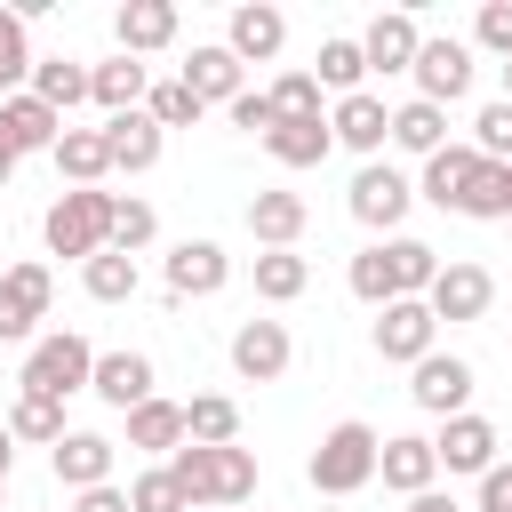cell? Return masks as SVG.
<instances>
[{"label": "cell", "instance_id": "obj_1", "mask_svg": "<svg viewBox=\"0 0 512 512\" xmlns=\"http://www.w3.org/2000/svg\"><path fill=\"white\" fill-rule=\"evenodd\" d=\"M168 480L184 488V504L192 512H240L248 496H256V456L232 440V448H176L168 456Z\"/></svg>", "mask_w": 512, "mask_h": 512}, {"label": "cell", "instance_id": "obj_2", "mask_svg": "<svg viewBox=\"0 0 512 512\" xmlns=\"http://www.w3.org/2000/svg\"><path fill=\"white\" fill-rule=\"evenodd\" d=\"M432 272H440V256H432L424 240H400V232H392V240H376V248L352 256V296L384 312V304H400V296H424Z\"/></svg>", "mask_w": 512, "mask_h": 512}, {"label": "cell", "instance_id": "obj_3", "mask_svg": "<svg viewBox=\"0 0 512 512\" xmlns=\"http://www.w3.org/2000/svg\"><path fill=\"white\" fill-rule=\"evenodd\" d=\"M88 376H96V344L88 336H72V328H56V336H40L32 352H24V376H16V392H32V400H72V392H88Z\"/></svg>", "mask_w": 512, "mask_h": 512}, {"label": "cell", "instance_id": "obj_4", "mask_svg": "<svg viewBox=\"0 0 512 512\" xmlns=\"http://www.w3.org/2000/svg\"><path fill=\"white\" fill-rule=\"evenodd\" d=\"M376 448H384V440H376L360 416H344L336 432H320V448H312V464H304V472H312V488H320V496H360V488L376 480Z\"/></svg>", "mask_w": 512, "mask_h": 512}, {"label": "cell", "instance_id": "obj_5", "mask_svg": "<svg viewBox=\"0 0 512 512\" xmlns=\"http://www.w3.org/2000/svg\"><path fill=\"white\" fill-rule=\"evenodd\" d=\"M40 232H48L56 256H80V264L104 256V240H112V192H96V184H88V192H64Z\"/></svg>", "mask_w": 512, "mask_h": 512}, {"label": "cell", "instance_id": "obj_6", "mask_svg": "<svg viewBox=\"0 0 512 512\" xmlns=\"http://www.w3.org/2000/svg\"><path fill=\"white\" fill-rule=\"evenodd\" d=\"M408 400L424 408V416H464L472 408V360H456V352H424L416 360V384H408Z\"/></svg>", "mask_w": 512, "mask_h": 512}, {"label": "cell", "instance_id": "obj_7", "mask_svg": "<svg viewBox=\"0 0 512 512\" xmlns=\"http://www.w3.org/2000/svg\"><path fill=\"white\" fill-rule=\"evenodd\" d=\"M48 296H56L48 264H16V272H0V344H24V336L48 320Z\"/></svg>", "mask_w": 512, "mask_h": 512}, {"label": "cell", "instance_id": "obj_8", "mask_svg": "<svg viewBox=\"0 0 512 512\" xmlns=\"http://www.w3.org/2000/svg\"><path fill=\"white\" fill-rule=\"evenodd\" d=\"M344 200H352V216H360L368 232H392V224L408 216V200H416V184H408L400 168H384V160H368V168L352 176V192H344Z\"/></svg>", "mask_w": 512, "mask_h": 512}, {"label": "cell", "instance_id": "obj_9", "mask_svg": "<svg viewBox=\"0 0 512 512\" xmlns=\"http://www.w3.org/2000/svg\"><path fill=\"white\" fill-rule=\"evenodd\" d=\"M424 304H432V320H480L488 304H496V280H488V264H440L432 272V288H424Z\"/></svg>", "mask_w": 512, "mask_h": 512}, {"label": "cell", "instance_id": "obj_10", "mask_svg": "<svg viewBox=\"0 0 512 512\" xmlns=\"http://www.w3.org/2000/svg\"><path fill=\"white\" fill-rule=\"evenodd\" d=\"M432 336H440V320H432V304L424 296H400V304H384L376 312V360H424L432 352Z\"/></svg>", "mask_w": 512, "mask_h": 512}, {"label": "cell", "instance_id": "obj_11", "mask_svg": "<svg viewBox=\"0 0 512 512\" xmlns=\"http://www.w3.org/2000/svg\"><path fill=\"white\" fill-rule=\"evenodd\" d=\"M408 72H416V96L448 112V104H456V96L472 88V48H464V40H424Z\"/></svg>", "mask_w": 512, "mask_h": 512}, {"label": "cell", "instance_id": "obj_12", "mask_svg": "<svg viewBox=\"0 0 512 512\" xmlns=\"http://www.w3.org/2000/svg\"><path fill=\"white\" fill-rule=\"evenodd\" d=\"M56 136H64V112H48L32 88H16V96H0V144L24 160V152H56Z\"/></svg>", "mask_w": 512, "mask_h": 512}, {"label": "cell", "instance_id": "obj_13", "mask_svg": "<svg viewBox=\"0 0 512 512\" xmlns=\"http://www.w3.org/2000/svg\"><path fill=\"white\" fill-rule=\"evenodd\" d=\"M288 328L280 320H240L232 328V368L248 376V384H272V376H288Z\"/></svg>", "mask_w": 512, "mask_h": 512}, {"label": "cell", "instance_id": "obj_14", "mask_svg": "<svg viewBox=\"0 0 512 512\" xmlns=\"http://www.w3.org/2000/svg\"><path fill=\"white\" fill-rule=\"evenodd\" d=\"M432 456H440V472H488L496 464V424L488 416H440V440H432Z\"/></svg>", "mask_w": 512, "mask_h": 512}, {"label": "cell", "instance_id": "obj_15", "mask_svg": "<svg viewBox=\"0 0 512 512\" xmlns=\"http://www.w3.org/2000/svg\"><path fill=\"white\" fill-rule=\"evenodd\" d=\"M240 72H248V64H240L224 40H208V48H192V56H184V72H176V80H184V88L200 96V112H208V104H232V96L248 88Z\"/></svg>", "mask_w": 512, "mask_h": 512}, {"label": "cell", "instance_id": "obj_16", "mask_svg": "<svg viewBox=\"0 0 512 512\" xmlns=\"http://www.w3.org/2000/svg\"><path fill=\"white\" fill-rule=\"evenodd\" d=\"M328 136H336L344 152H368V160H376V152H384V136H392V112H384V96H368V88H360V96H336V112H328Z\"/></svg>", "mask_w": 512, "mask_h": 512}, {"label": "cell", "instance_id": "obj_17", "mask_svg": "<svg viewBox=\"0 0 512 512\" xmlns=\"http://www.w3.org/2000/svg\"><path fill=\"white\" fill-rule=\"evenodd\" d=\"M232 280V256L216 240H176L168 248V296H216Z\"/></svg>", "mask_w": 512, "mask_h": 512}, {"label": "cell", "instance_id": "obj_18", "mask_svg": "<svg viewBox=\"0 0 512 512\" xmlns=\"http://www.w3.org/2000/svg\"><path fill=\"white\" fill-rule=\"evenodd\" d=\"M88 392L104 400V408H144L152 400V360L144 352H96V376H88Z\"/></svg>", "mask_w": 512, "mask_h": 512}, {"label": "cell", "instance_id": "obj_19", "mask_svg": "<svg viewBox=\"0 0 512 512\" xmlns=\"http://www.w3.org/2000/svg\"><path fill=\"white\" fill-rule=\"evenodd\" d=\"M112 456H120V448H112L104 432H64V440L48 448V464H56V480H64L72 496H80V488H104V480H112Z\"/></svg>", "mask_w": 512, "mask_h": 512}, {"label": "cell", "instance_id": "obj_20", "mask_svg": "<svg viewBox=\"0 0 512 512\" xmlns=\"http://www.w3.org/2000/svg\"><path fill=\"white\" fill-rule=\"evenodd\" d=\"M280 40H288V16H280V8H264V0L232 8V24H224V48H232L240 64H272V56H280Z\"/></svg>", "mask_w": 512, "mask_h": 512}, {"label": "cell", "instance_id": "obj_21", "mask_svg": "<svg viewBox=\"0 0 512 512\" xmlns=\"http://www.w3.org/2000/svg\"><path fill=\"white\" fill-rule=\"evenodd\" d=\"M376 480H384V488H400V496H424V488L440 480V456H432V440H416V432L384 440V448H376Z\"/></svg>", "mask_w": 512, "mask_h": 512}, {"label": "cell", "instance_id": "obj_22", "mask_svg": "<svg viewBox=\"0 0 512 512\" xmlns=\"http://www.w3.org/2000/svg\"><path fill=\"white\" fill-rule=\"evenodd\" d=\"M416 48H424V32H416V16H408V8H392V16H376V24L360 32L368 72H408V64H416Z\"/></svg>", "mask_w": 512, "mask_h": 512}, {"label": "cell", "instance_id": "obj_23", "mask_svg": "<svg viewBox=\"0 0 512 512\" xmlns=\"http://www.w3.org/2000/svg\"><path fill=\"white\" fill-rule=\"evenodd\" d=\"M88 96L120 120V112H144V96H152V64H136V56H112V64H96L88 72Z\"/></svg>", "mask_w": 512, "mask_h": 512}, {"label": "cell", "instance_id": "obj_24", "mask_svg": "<svg viewBox=\"0 0 512 512\" xmlns=\"http://www.w3.org/2000/svg\"><path fill=\"white\" fill-rule=\"evenodd\" d=\"M112 32H120V56H152V48L176 40V8H168V0H128V8L112 16Z\"/></svg>", "mask_w": 512, "mask_h": 512}, {"label": "cell", "instance_id": "obj_25", "mask_svg": "<svg viewBox=\"0 0 512 512\" xmlns=\"http://www.w3.org/2000/svg\"><path fill=\"white\" fill-rule=\"evenodd\" d=\"M104 160H112L120 176H144V168L160 160V128H152L144 112H120V120H104Z\"/></svg>", "mask_w": 512, "mask_h": 512}, {"label": "cell", "instance_id": "obj_26", "mask_svg": "<svg viewBox=\"0 0 512 512\" xmlns=\"http://www.w3.org/2000/svg\"><path fill=\"white\" fill-rule=\"evenodd\" d=\"M472 168H480V152H472V144H440V152L424 160V184H416V192H424L432 208H464V192H472Z\"/></svg>", "mask_w": 512, "mask_h": 512}, {"label": "cell", "instance_id": "obj_27", "mask_svg": "<svg viewBox=\"0 0 512 512\" xmlns=\"http://www.w3.org/2000/svg\"><path fill=\"white\" fill-rule=\"evenodd\" d=\"M264 152H272L280 168H320V160L336 152V136H328V120H272Z\"/></svg>", "mask_w": 512, "mask_h": 512}, {"label": "cell", "instance_id": "obj_28", "mask_svg": "<svg viewBox=\"0 0 512 512\" xmlns=\"http://www.w3.org/2000/svg\"><path fill=\"white\" fill-rule=\"evenodd\" d=\"M128 448H144V456H176L184 448V408L176 400H144V408H128Z\"/></svg>", "mask_w": 512, "mask_h": 512}, {"label": "cell", "instance_id": "obj_29", "mask_svg": "<svg viewBox=\"0 0 512 512\" xmlns=\"http://www.w3.org/2000/svg\"><path fill=\"white\" fill-rule=\"evenodd\" d=\"M48 160L72 176V192H88V184H104V176H112V160H104V128H64Z\"/></svg>", "mask_w": 512, "mask_h": 512}, {"label": "cell", "instance_id": "obj_30", "mask_svg": "<svg viewBox=\"0 0 512 512\" xmlns=\"http://www.w3.org/2000/svg\"><path fill=\"white\" fill-rule=\"evenodd\" d=\"M248 232H256L264 248H296V232H304V192H256V200H248Z\"/></svg>", "mask_w": 512, "mask_h": 512}, {"label": "cell", "instance_id": "obj_31", "mask_svg": "<svg viewBox=\"0 0 512 512\" xmlns=\"http://www.w3.org/2000/svg\"><path fill=\"white\" fill-rule=\"evenodd\" d=\"M304 72L320 80V96H360V80H368V56H360V40H320V56H312Z\"/></svg>", "mask_w": 512, "mask_h": 512}, {"label": "cell", "instance_id": "obj_32", "mask_svg": "<svg viewBox=\"0 0 512 512\" xmlns=\"http://www.w3.org/2000/svg\"><path fill=\"white\" fill-rule=\"evenodd\" d=\"M384 144H400V152H424V160H432V152L448 144V112H440V104H424V96H408V104L392 112V136H384Z\"/></svg>", "mask_w": 512, "mask_h": 512}, {"label": "cell", "instance_id": "obj_33", "mask_svg": "<svg viewBox=\"0 0 512 512\" xmlns=\"http://www.w3.org/2000/svg\"><path fill=\"white\" fill-rule=\"evenodd\" d=\"M184 440H192V448H232V440H240V408H232L224 392L184 400Z\"/></svg>", "mask_w": 512, "mask_h": 512}, {"label": "cell", "instance_id": "obj_34", "mask_svg": "<svg viewBox=\"0 0 512 512\" xmlns=\"http://www.w3.org/2000/svg\"><path fill=\"white\" fill-rule=\"evenodd\" d=\"M32 96H40L48 112H72V104L88 96V64H72V56H32Z\"/></svg>", "mask_w": 512, "mask_h": 512}, {"label": "cell", "instance_id": "obj_35", "mask_svg": "<svg viewBox=\"0 0 512 512\" xmlns=\"http://www.w3.org/2000/svg\"><path fill=\"white\" fill-rule=\"evenodd\" d=\"M304 288H312V264H304L296 248H264V256H256V296H264V304H296Z\"/></svg>", "mask_w": 512, "mask_h": 512}, {"label": "cell", "instance_id": "obj_36", "mask_svg": "<svg viewBox=\"0 0 512 512\" xmlns=\"http://www.w3.org/2000/svg\"><path fill=\"white\" fill-rule=\"evenodd\" d=\"M456 216H480V224H504L512 216V168H496V160H480L472 168V192H464V208Z\"/></svg>", "mask_w": 512, "mask_h": 512}, {"label": "cell", "instance_id": "obj_37", "mask_svg": "<svg viewBox=\"0 0 512 512\" xmlns=\"http://www.w3.org/2000/svg\"><path fill=\"white\" fill-rule=\"evenodd\" d=\"M80 288H88L96 304H128V296H136V256H120V248L88 256V264H80Z\"/></svg>", "mask_w": 512, "mask_h": 512}, {"label": "cell", "instance_id": "obj_38", "mask_svg": "<svg viewBox=\"0 0 512 512\" xmlns=\"http://www.w3.org/2000/svg\"><path fill=\"white\" fill-rule=\"evenodd\" d=\"M8 440H40V448H56V440H64V408L16 392V408H8Z\"/></svg>", "mask_w": 512, "mask_h": 512}, {"label": "cell", "instance_id": "obj_39", "mask_svg": "<svg viewBox=\"0 0 512 512\" xmlns=\"http://www.w3.org/2000/svg\"><path fill=\"white\" fill-rule=\"evenodd\" d=\"M264 96H272V120H328V112H320V80H312V72H280Z\"/></svg>", "mask_w": 512, "mask_h": 512}, {"label": "cell", "instance_id": "obj_40", "mask_svg": "<svg viewBox=\"0 0 512 512\" xmlns=\"http://www.w3.org/2000/svg\"><path fill=\"white\" fill-rule=\"evenodd\" d=\"M32 80V40H24V16L0 8V96H16Z\"/></svg>", "mask_w": 512, "mask_h": 512}, {"label": "cell", "instance_id": "obj_41", "mask_svg": "<svg viewBox=\"0 0 512 512\" xmlns=\"http://www.w3.org/2000/svg\"><path fill=\"white\" fill-rule=\"evenodd\" d=\"M144 120H152L160 136H168V128H192V120H200V96H192L184 80H160V88L144 96Z\"/></svg>", "mask_w": 512, "mask_h": 512}, {"label": "cell", "instance_id": "obj_42", "mask_svg": "<svg viewBox=\"0 0 512 512\" xmlns=\"http://www.w3.org/2000/svg\"><path fill=\"white\" fill-rule=\"evenodd\" d=\"M472 152L496 160V168H512V104H504V96L480 104V120H472Z\"/></svg>", "mask_w": 512, "mask_h": 512}, {"label": "cell", "instance_id": "obj_43", "mask_svg": "<svg viewBox=\"0 0 512 512\" xmlns=\"http://www.w3.org/2000/svg\"><path fill=\"white\" fill-rule=\"evenodd\" d=\"M152 232H160V216H152L144 200H112V240H104V248H120V256H136V248H144Z\"/></svg>", "mask_w": 512, "mask_h": 512}, {"label": "cell", "instance_id": "obj_44", "mask_svg": "<svg viewBox=\"0 0 512 512\" xmlns=\"http://www.w3.org/2000/svg\"><path fill=\"white\" fill-rule=\"evenodd\" d=\"M128 512H192V504H184V488L168 480V464H152V472H136V488H128Z\"/></svg>", "mask_w": 512, "mask_h": 512}, {"label": "cell", "instance_id": "obj_45", "mask_svg": "<svg viewBox=\"0 0 512 512\" xmlns=\"http://www.w3.org/2000/svg\"><path fill=\"white\" fill-rule=\"evenodd\" d=\"M472 40L496 48V56H512V0H488V8L472 16Z\"/></svg>", "mask_w": 512, "mask_h": 512}, {"label": "cell", "instance_id": "obj_46", "mask_svg": "<svg viewBox=\"0 0 512 512\" xmlns=\"http://www.w3.org/2000/svg\"><path fill=\"white\" fill-rule=\"evenodd\" d=\"M224 112H232V128H248V136H272V96H264V88H240Z\"/></svg>", "mask_w": 512, "mask_h": 512}, {"label": "cell", "instance_id": "obj_47", "mask_svg": "<svg viewBox=\"0 0 512 512\" xmlns=\"http://www.w3.org/2000/svg\"><path fill=\"white\" fill-rule=\"evenodd\" d=\"M480 512H512V464H488L480 472Z\"/></svg>", "mask_w": 512, "mask_h": 512}, {"label": "cell", "instance_id": "obj_48", "mask_svg": "<svg viewBox=\"0 0 512 512\" xmlns=\"http://www.w3.org/2000/svg\"><path fill=\"white\" fill-rule=\"evenodd\" d=\"M72 512H128V488H112V480H104V488H80Z\"/></svg>", "mask_w": 512, "mask_h": 512}, {"label": "cell", "instance_id": "obj_49", "mask_svg": "<svg viewBox=\"0 0 512 512\" xmlns=\"http://www.w3.org/2000/svg\"><path fill=\"white\" fill-rule=\"evenodd\" d=\"M408 512H464L448 488H424V496H408Z\"/></svg>", "mask_w": 512, "mask_h": 512}, {"label": "cell", "instance_id": "obj_50", "mask_svg": "<svg viewBox=\"0 0 512 512\" xmlns=\"http://www.w3.org/2000/svg\"><path fill=\"white\" fill-rule=\"evenodd\" d=\"M8 464H16V440H8V424H0V480H8Z\"/></svg>", "mask_w": 512, "mask_h": 512}, {"label": "cell", "instance_id": "obj_51", "mask_svg": "<svg viewBox=\"0 0 512 512\" xmlns=\"http://www.w3.org/2000/svg\"><path fill=\"white\" fill-rule=\"evenodd\" d=\"M8 176H16V152H8V144H0V184H8Z\"/></svg>", "mask_w": 512, "mask_h": 512}, {"label": "cell", "instance_id": "obj_52", "mask_svg": "<svg viewBox=\"0 0 512 512\" xmlns=\"http://www.w3.org/2000/svg\"><path fill=\"white\" fill-rule=\"evenodd\" d=\"M504 104H512V56H504Z\"/></svg>", "mask_w": 512, "mask_h": 512}, {"label": "cell", "instance_id": "obj_53", "mask_svg": "<svg viewBox=\"0 0 512 512\" xmlns=\"http://www.w3.org/2000/svg\"><path fill=\"white\" fill-rule=\"evenodd\" d=\"M0 496H8V480H0Z\"/></svg>", "mask_w": 512, "mask_h": 512}]
</instances>
